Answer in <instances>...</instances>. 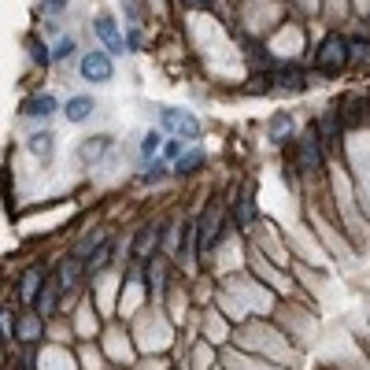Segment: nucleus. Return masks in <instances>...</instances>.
Segmentation results:
<instances>
[{"label": "nucleus", "mask_w": 370, "mask_h": 370, "mask_svg": "<svg viewBox=\"0 0 370 370\" xmlns=\"http://www.w3.org/2000/svg\"><path fill=\"white\" fill-rule=\"evenodd\" d=\"M111 74H115L111 52H86L82 56V78L86 82H111Z\"/></svg>", "instance_id": "f03ea898"}, {"label": "nucleus", "mask_w": 370, "mask_h": 370, "mask_svg": "<svg viewBox=\"0 0 370 370\" xmlns=\"http://www.w3.org/2000/svg\"><path fill=\"white\" fill-rule=\"evenodd\" d=\"M89 111H93V100H89V96H71L67 108H63V115H67V122H86Z\"/></svg>", "instance_id": "1a4fd4ad"}, {"label": "nucleus", "mask_w": 370, "mask_h": 370, "mask_svg": "<svg viewBox=\"0 0 370 370\" xmlns=\"http://www.w3.org/2000/svg\"><path fill=\"white\" fill-rule=\"evenodd\" d=\"M163 134H159V130H149V134H144V141H141V156L144 159H152L156 152H163Z\"/></svg>", "instance_id": "ddd939ff"}, {"label": "nucleus", "mask_w": 370, "mask_h": 370, "mask_svg": "<svg viewBox=\"0 0 370 370\" xmlns=\"http://www.w3.org/2000/svg\"><path fill=\"white\" fill-rule=\"evenodd\" d=\"M71 0H41V11H48V15H59L63 8H67Z\"/></svg>", "instance_id": "b1692460"}, {"label": "nucleus", "mask_w": 370, "mask_h": 370, "mask_svg": "<svg viewBox=\"0 0 370 370\" xmlns=\"http://www.w3.org/2000/svg\"><path fill=\"white\" fill-rule=\"evenodd\" d=\"M30 48H34V59L41 63V67H45V63H48V59H52V56H48V48H45L41 41H30Z\"/></svg>", "instance_id": "a878e982"}, {"label": "nucleus", "mask_w": 370, "mask_h": 370, "mask_svg": "<svg viewBox=\"0 0 370 370\" xmlns=\"http://www.w3.org/2000/svg\"><path fill=\"white\" fill-rule=\"evenodd\" d=\"M159 226H144L141 233H137V241H134V260H149V252L152 248H159Z\"/></svg>", "instance_id": "0eeeda50"}, {"label": "nucleus", "mask_w": 370, "mask_h": 370, "mask_svg": "<svg viewBox=\"0 0 370 370\" xmlns=\"http://www.w3.org/2000/svg\"><path fill=\"white\" fill-rule=\"evenodd\" d=\"M26 115H34V119H48V115H56V96H52V93L34 96V100L26 104Z\"/></svg>", "instance_id": "9b49d317"}, {"label": "nucleus", "mask_w": 370, "mask_h": 370, "mask_svg": "<svg viewBox=\"0 0 370 370\" xmlns=\"http://www.w3.org/2000/svg\"><path fill=\"white\" fill-rule=\"evenodd\" d=\"M270 134H274V137L282 141V137L289 134V119H285V115H278V122H274V126H270Z\"/></svg>", "instance_id": "bb28decb"}, {"label": "nucleus", "mask_w": 370, "mask_h": 370, "mask_svg": "<svg viewBox=\"0 0 370 370\" xmlns=\"http://www.w3.org/2000/svg\"><path fill=\"white\" fill-rule=\"evenodd\" d=\"M345 63H348V45L341 37H326L323 52H318V67L323 71H341Z\"/></svg>", "instance_id": "7ed1b4c3"}, {"label": "nucleus", "mask_w": 370, "mask_h": 370, "mask_svg": "<svg viewBox=\"0 0 370 370\" xmlns=\"http://www.w3.org/2000/svg\"><path fill=\"white\" fill-rule=\"evenodd\" d=\"M71 52H74V37H63V41L52 48V59H71Z\"/></svg>", "instance_id": "412c9836"}, {"label": "nucleus", "mask_w": 370, "mask_h": 370, "mask_svg": "<svg viewBox=\"0 0 370 370\" xmlns=\"http://www.w3.org/2000/svg\"><path fill=\"white\" fill-rule=\"evenodd\" d=\"M318 144H323V141H318L315 134H308L300 141V163H303V170H318V167H323V149H318Z\"/></svg>", "instance_id": "423d86ee"}, {"label": "nucleus", "mask_w": 370, "mask_h": 370, "mask_svg": "<svg viewBox=\"0 0 370 370\" xmlns=\"http://www.w3.org/2000/svg\"><path fill=\"white\" fill-rule=\"evenodd\" d=\"M96 245H104V233H89V237L82 241V245L74 248V255H78V260H86V255H89V252H93Z\"/></svg>", "instance_id": "6ab92c4d"}, {"label": "nucleus", "mask_w": 370, "mask_h": 370, "mask_svg": "<svg viewBox=\"0 0 370 370\" xmlns=\"http://www.w3.org/2000/svg\"><path fill=\"white\" fill-rule=\"evenodd\" d=\"M204 149H189V152H182L178 159H174V170L178 174H192V170H200L204 167Z\"/></svg>", "instance_id": "f8f14e48"}, {"label": "nucleus", "mask_w": 370, "mask_h": 370, "mask_svg": "<svg viewBox=\"0 0 370 370\" xmlns=\"http://www.w3.org/2000/svg\"><path fill=\"white\" fill-rule=\"evenodd\" d=\"M78 278H82V260H78V255H74V260L67 263V267H63V274H59V282H63V289H71Z\"/></svg>", "instance_id": "f3484780"}, {"label": "nucleus", "mask_w": 370, "mask_h": 370, "mask_svg": "<svg viewBox=\"0 0 370 370\" xmlns=\"http://www.w3.org/2000/svg\"><path fill=\"white\" fill-rule=\"evenodd\" d=\"M30 152L41 156V159H48V156H52V134H37V137H30Z\"/></svg>", "instance_id": "dca6fc26"}, {"label": "nucleus", "mask_w": 370, "mask_h": 370, "mask_svg": "<svg viewBox=\"0 0 370 370\" xmlns=\"http://www.w3.org/2000/svg\"><path fill=\"white\" fill-rule=\"evenodd\" d=\"M23 337V341H34V337L41 333V318L37 315H23V323H19V330H15Z\"/></svg>", "instance_id": "4468645a"}, {"label": "nucleus", "mask_w": 370, "mask_h": 370, "mask_svg": "<svg viewBox=\"0 0 370 370\" xmlns=\"http://www.w3.org/2000/svg\"><path fill=\"white\" fill-rule=\"evenodd\" d=\"M93 30H96V37H100V41L108 45V52H111V56H122L126 48H130V45L122 41V34H119L115 19H108V15H100V19L93 23Z\"/></svg>", "instance_id": "20e7f679"}, {"label": "nucleus", "mask_w": 370, "mask_h": 370, "mask_svg": "<svg viewBox=\"0 0 370 370\" xmlns=\"http://www.w3.org/2000/svg\"><path fill=\"white\" fill-rule=\"evenodd\" d=\"M108 149H111V137H89L82 149H78V156H82V163H96Z\"/></svg>", "instance_id": "9d476101"}, {"label": "nucleus", "mask_w": 370, "mask_h": 370, "mask_svg": "<svg viewBox=\"0 0 370 370\" xmlns=\"http://www.w3.org/2000/svg\"><path fill=\"white\" fill-rule=\"evenodd\" d=\"M163 178H167V167H163V163L149 167V174H144V182H163Z\"/></svg>", "instance_id": "393cba45"}, {"label": "nucleus", "mask_w": 370, "mask_h": 370, "mask_svg": "<svg viewBox=\"0 0 370 370\" xmlns=\"http://www.w3.org/2000/svg\"><path fill=\"white\" fill-rule=\"evenodd\" d=\"M59 289H63V282H45V289H41V296H37V315L41 318H48L56 311V300H59Z\"/></svg>", "instance_id": "6e6552de"}, {"label": "nucleus", "mask_w": 370, "mask_h": 370, "mask_svg": "<svg viewBox=\"0 0 370 370\" xmlns=\"http://www.w3.org/2000/svg\"><path fill=\"white\" fill-rule=\"evenodd\" d=\"M108 260H111V241H104V245H100V248H96V252L89 255L86 270H104V267H108Z\"/></svg>", "instance_id": "2eb2a0df"}, {"label": "nucleus", "mask_w": 370, "mask_h": 370, "mask_svg": "<svg viewBox=\"0 0 370 370\" xmlns=\"http://www.w3.org/2000/svg\"><path fill=\"white\" fill-rule=\"evenodd\" d=\"M274 78H278L282 86H289V89H293V86H300V82H303V74H300L296 67H274Z\"/></svg>", "instance_id": "a211bd4d"}, {"label": "nucleus", "mask_w": 370, "mask_h": 370, "mask_svg": "<svg viewBox=\"0 0 370 370\" xmlns=\"http://www.w3.org/2000/svg\"><path fill=\"white\" fill-rule=\"evenodd\" d=\"M163 130H170L174 137L197 141V137H200V122L192 119L189 111H178V108H163Z\"/></svg>", "instance_id": "f257e3e1"}, {"label": "nucleus", "mask_w": 370, "mask_h": 370, "mask_svg": "<svg viewBox=\"0 0 370 370\" xmlns=\"http://www.w3.org/2000/svg\"><path fill=\"white\" fill-rule=\"evenodd\" d=\"M352 52H348V59L352 63H363V59H370V45H363V41H356V45H348Z\"/></svg>", "instance_id": "4be33fe9"}, {"label": "nucleus", "mask_w": 370, "mask_h": 370, "mask_svg": "<svg viewBox=\"0 0 370 370\" xmlns=\"http://www.w3.org/2000/svg\"><path fill=\"white\" fill-rule=\"evenodd\" d=\"M41 289H45V270H41V267H30L26 274H23V282H19V296H23V303H37Z\"/></svg>", "instance_id": "39448f33"}, {"label": "nucleus", "mask_w": 370, "mask_h": 370, "mask_svg": "<svg viewBox=\"0 0 370 370\" xmlns=\"http://www.w3.org/2000/svg\"><path fill=\"white\" fill-rule=\"evenodd\" d=\"M185 152V137H170V141H163V156L167 159H178Z\"/></svg>", "instance_id": "aec40b11"}, {"label": "nucleus", "mask_w": 370, "mask_h": 370, "mask_svg": "<svg viewBox=\"0 0 370 370\" xmlns=\"http://www.w3.org/2000/svg\"><path fill=\"white\" fill-rule=\"evenodd\" d=\"M252 219H255V207H252V200H241V207H237V222H241V226H248Z\"/></svg>", "instance_id": "5701e85b"}]
</instances>
